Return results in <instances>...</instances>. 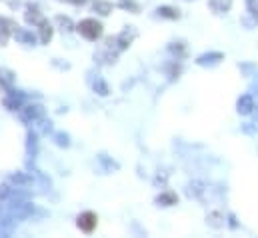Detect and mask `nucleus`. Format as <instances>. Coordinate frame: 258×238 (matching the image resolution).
<instances>
[{"mask_svg":"<svg viewBox=\"0 0 258 238\" xmlns=\"http://www.w3.org/2000/svg\"><path fill=\"white\" fill-rule=\"evenodd\" d=\"M78 30H80V34H82V36H86V38L94 40V38H98V36H100L102 26H100L96 20H84V22H80Z\"/></svg>","mask_w":258,"mask_h":238,"instance_id":"1","label":"nucleus"},{"mask_svg":"<svg viewBox=\"0 0 258 238\" xmlns=\"http://www.w3.org/2000/svg\"><path fill=\"white\" fill-rule=\"evenodd\" d=\"M78 226L84 230V232H92L94 226H96V214L92 212H84L78 216Z\"/></svg>","mask_w":258,"mask_h":238,"instance_id":"2","label":"nucleus"}]
</instances>
